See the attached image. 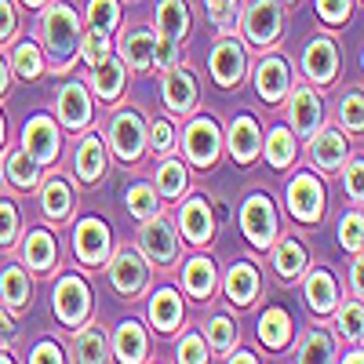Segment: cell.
<instances>
[{"label":"cell","instance_id":"6da1fadb","mask_svg":"<svg viewBox=\"0 0 364 364\" xmlns=\"http://www.w3.org/2000/svg\"><path fill=\"white\" fill-rule=\"evenodd\" d=\"M44 37H48V48L58 55V58H70L80 44V26H77V15L70 4H55L44 18Z\"/></svg>","mask_w":364,"mask_h":364},{"label":"cell","instance_id":"7a4b0ae2","mask_svg":"<svg viewBox=\"0 0 364 364\" xmlns=\"http://www.w3.org/2000/svg\"><path fill=\"white\" fill-rule=\"evenodd\" d=\"M321 204H324V190L314 175H295L291 186H288V208L291 215L302 223H314L321 215Z\"/></svg>","mask_w":364,"mask_h":364},{"label":"cell","instance_id":"3957f363","mask_svg":"<svg viewBox=\"0 0 364 364\" xmlns=\"http://www.w3.org/2000/svg\"><path fill=\"white\" fill-rule=\"evenodd\" d=\"M139 245H142V252L154 259L157 266L175 262V252H178L175 230H171V223H164V219H149V223L139 230Z\"/></svg>","mask_w":364,"mask_h":364},{"label":"cell","instance_id":"277c9868","mask_svg":"<svg viewBox=\"0 0 364 364\" xmlns=\"http://www.w3.org/2000/svg\"><path fill=\"white\" fill-rule=\"evenodd\" d=\"M109 142H113V154L120 157V161H139V154H142V120L135 117V113H117L113 117V124H109Z\"/></svg>","mask_w":364,"mask_h":364},{"label":"cell","instance_id":"5b68a950","mask_svg":"<svg viewBox=\"0 0 364 364\" xmlns=\"http://www.w3.org/2000/svg\"><path fill=\"white\" fill-rule=\"evenodd\" d=\"M281 26H284V15L273 0H255L248 8V18H245V29L255 44H273L281 37Z\"/></svg>","mask_w":364,"mask_h":364},{"label":"cell","instance_id":"8992f818","mask_svg":"<svg viewBox=\"0 0 364 364\" xmlns=\"http://www.w3.org/2000/svg\"><path fill=\"white\" fill-rule=\"evenodd\" d=\"M87 306H91V302H87V288H84L80 277L58 281V288H55V314H58V321L73 328V324L84 321Z\"/></svg>","mask_w":364,"mask_h":364},{"label":"cell","instance_id":"52a82bcc","mask_svg":"<svg viewBox=\"0 0 364 364\" xmlns=\"http://www.w3.org/2000/svg\"><path fill=\"white\" fill-rule=\"evenodd\" d=\"M240 223H245V233L255 248H266L273 233H277V219H273V204L266 197H252L245 204V215H240Z\"/></svg>","mask_w":364,"mask_h":364},{"label":"cell","instance_id":"ba28073f","mask_svg":"<svg viewBox=\"0 0 364 364\" xmlns=\"http://www.w3.org/2000/svg\"><path fill=\"white\" fill-rule=\"evenodd\" d=\"M22 146H26V154L33 157L37 164H48V161H55V154H58V128L51 124L48 117H33V120L26 124Z\"/></svg>","mask_w":364,"mask_h":364},{"label":"cell","instance_id":"9c48e42d","mask_svg":"<svg viewBox=\"0 0 364 364\" xmlns=\"http://www.w3.org/2000/svg\"><path fill=\"white\" fill-rule=\"evenodd\" d=\"M186 154L200 168L215 164V157H219V128L211 124L208 117H200V120L190 124V132H186Z\"/></svg>","mask_w":364,"mask_h":364},{"label":"cell","instance_id":"30bf717a","mask_svg":"<svg viewBox=\"0 0 364 364\" xmlns=\"http://www.w3.org/2000/svg\"><path fill=\"white\" fill-rule=\"evenodd\" d=\"M302 66H306V77L317 80V84L336 80V73H339V48L331 44L328 37H317L306 48V55H302Z\"/></svg>","mask_w":364,"mask_h":364},{"label":"cell","instance_id":"8fae6325","mask_svg":"<svg viewBox=\"0 0 364 364\" xmlns=\"http://www.w3.org/2000/svg\"><path fill=\"white\" fill-rule=\"evenodd\" d=\"M77 252H80V259L87 266L106 262V255H109V230H106V223H99V219L80 223V230H77Z\"/></svg>","mask_w":364,"mask_h":364},{"label":"cell","instance_id":"7c38bea8","mask_svg":"<svg viewBox=\"0 0 364 364\" xmlns=\"http://www.w3.org/2000/svg\"><path fill=\"white\" fill-rule=\"evenodd\" d=\"M211 73H215L219 84H237L245 77V48L233 44V41H219L215 51H211Z\"/></svg>","mask_w":364,"mask_h":364},{"label":"cell","instance_id":"4fadbf2b","mask_svg":"<svg viewBox=\"0 0 364 364\" xmlns=\"http://www.w3.org/2000/svg\"><path fill=\"white\" fill-rule=\"evenodd\" d=\"M109 281L120 295H135L142 284H146V266L135 252H120L113 262H109Z\"/></svg>","mask_w":364,"mask_h":364},{"label":"cell","instance_id":"5bb4252c","mask_svg":"<svg viewBox=\"0 0 364 364\" xmlns=\"http://www.w3.org/2000/svg\"><path fill=\"white\" fill-rule=\"evenodd\" d=\"M288 120H291V128H295L299 135H310V132H317V124H321V99L314 95L310 87H299L295 95H291Z\"/></svg>","mask_w":364,"mask_h":364},{"label":"cell","instance_id":"9a60e30c","mask_svg":"<svg viewBox=\"0 0 364 364\" xmlns=\"http://www.w3.org/2000/svg\"><path fill=\"white\" fill-rule=\"evenodd\" d=\"M58 117H63L66 128H84L91 117V99L80 84H66L58 91Z\"/></svg>","mask_w":364,"mask_h":364},{"label":"cell","instance_id":"2e32d148","mask_svg":"<svg viewBox=\"0 0 364 364\" xmlns=\"http://www.w3.org/2000/svg\"><path fill=\"white\" fill-rule=\"evenodd\" d=\"M255 84H259V95L266 102H281L288 91V63L284 58H266L255 73Z\"/></svg>","mask_w":364,"mask_h":364},{"label":"cell","instance_id":"e0dca14e","mask_svg":"<svg viewBox=\"0 0 364 364\" xmlns=\"http://www.w3.org/2000/svg\"><path fill=\"white\" fill-rule=\"evenodd\" d=\"M230 149H233L237 164L255 161V154H259V128H255L252 117H237L233 120V128H230Z\"/></svg>","mask_w":364,"mask_h":364},{"label":"cell","instance_id":"ac0fdd59","mask_svg":"<svg viewBox=\"0 0 364 364\" xmlns=\"http://www.w3.org/2000/svg\"><path fill=\"white\" fill-rule=\"evenodd\" d=\"M164 102H168L175 113L193 109V102H197V80H193L186 70L168 73V80H164Z\"/></svg>","mask_w":364,"mask_h":364},{"label":"cell","instance_id":"d6986e66","mask_svg":"<svg viewBox=\"0 0 364 364\" xmlns=\"http://www.w3.org/2000/svg\"><path fill=\"white\" fill-rule=\"evenodd\" d=\"M255 291H259V273H255V266L237 262V266L230 269V277H226V295L237 302V306H248V302L255 299Z\"/></svg>","mask_w":364,"mask_h":364},{"label":"cell","instance_id":"ffe728a7","mask_svg":"<svg viewBox=\"0 0 364 364\" xmlns=\"http://www.w3.org/2000/svg\"><path fill=\"white\" fill-rule=\"evenodd\" d=\"M306 299H310V306H314L317 314L336 310V302H339V288H336V281H331V273H328V269H317L314 277L306 281Z\"/></svg>","mask_w":364,"mask_h":364},{"label":"cell","instance_id":"44dd1931","mask_svg":"<svg viewBox=\"0 0 364 364\" xmlns=\"http://www.w3.org/2000/svg\"><path fill=\"white\" fill-rule=\"evenodd\" d=\"M182 233H186L190 245H204L211 237V211L204 208V200H190L182 208Z\"/></svg>","mask_w":364,"mask_h":364},{"label":"cell","instance_id":"7402d4cb","mask_svg":"<svg viewBox=\"0 0 364 364\" xmlns=\"http://www.w3.org/2000/svg\"><path fill=\"white\" fill-rule=\"evenodd\" d=\"M22 255H26V262L33 266L37 273H48V269L55 266V240H51L44 230H33V233L26 237Z\"/></svg>","mask_w":364,"mask_h":364},{"label":"cell","instance_id":"603a6c76","mask_svg":"<svg viewBox=\"0 0 364 364\" xmlns=\"http://www.w3.org/2000/svg\"><path fill=\"white\" fill-rule=\"evenodd\" d=\"M113 350H117L120 360H128V364L142 360V357H146V336H142V328H139L135 321L120 324V328H117V339H113Z\"/></svg>","mask_w":364,"mask_h":364},{"label":"cell","instance_id":"cb8c5ba5","mask_svg":"<svg viewBox=\"0 0 364 364\" xmlns=\"http://www.w3.org/2000/svg\"><path fill=\"white\" fill-rule=\"evenodd\" d=\"M157 29L164 37L178 41V37H186V29H190V11L182 0H164L161 11H157Z\"/></svg>","mask_w":364,"mask_h":364},{"label":"cell","instance_id":"d4e9b609","mask_svg":"<svg viewBox=\"0 0 364 364\" xmlns=\"http://www.w3.org/2000/svg\"><path fill=\"white\" fill-rule=\"evenodd\" d=\"M4 175H8V182H15L18 190H29L37 182V175H41V164L29 157L26 149H15V154L4 157Z\"/></svg>","mask_w":364,"mask_h":364},{"label":"cell","instance_id":"484cf974","mask_svg":"<svg viewBox=\"0 0 364 364\" xmlns=\"http://www.w3.org/2000/svg\"><path fill=\"white\" fill-rule=\"evenodd\" d=\"M346 157V142L336 135V132H321L314 139V164L324 168V171H336Z\"/></svg>","mask_w":364,"mask_h":364},{"label":"cell","instance_id":"4316f807","mask_svg":"<svg viewBox=\"0 0 364 364\" xmlns=\"http://www.w3.org/2000/svg\"><path fill=\"white\" fill-rule=\"evenodd\" d=\"M91 84H95V95H99V99H117L120 87H124V63L102 58V63L95 66V77H91Z\"/></svg>","mask_w":364,"mask_h":364},{"label":"cell","instance_id":"83f0119b","mask_svg":"<svg viewBox=\"0 0 364 364\" xmlns=\"http://www.w3.org/2000/svg\"><path fill=\"white\" fill-rule=\"evenodd\" d=\"M149 317H154V324L161 328V331H171L178 321H182V299L175 295V291H157L154 295V302H149Z\"/></svg>","mask_w":364,"mask_h":364},{"label":"cell","instance_id":"f1b7e54d","mask_svg":"<svg viewBox=\"0 0 364 364\" xmlns=\"http://www.w3.org/2000/svg\"><path fill=\"white\" fill-rule=\"evenodd\" d=\"M259 336L269 350H281L288 339H291V321L284 310H266L262 321H259Z\"/></svg>","mask_w":364,"mask_h":364},{"label":"cell","instance_id":"f546056e","mask_svg":"<svg viewBox=\"0 0 364 364\" xmlns=\"http://www.w3.org/2000/svg\"><path fill=\"white\" fill-rule=\"evenodd\" d=\"M77 171L84 182H99L106 171V154H102V142L99 139H84L80 142V154H77Z\"/></svg>","mask_w":364,"mask_h":364},{"label":"cell","instance_id":"4dcf8cb0","mask_svg":"<svg viewBox=\"0 0 364 364\" xmlns=\"http://www.w3.org/2000/svg\"><path fill=\"white\" fill-rule=\"evenodd\" d=\"M154 44H157V37L146 33V29H139V33L124 37V63L135 66V70L154 66Z\"/></svg>","mask_w":364,"mask_h":364},{"label":"cell","instance_id":"1f68e13d","mask_svg":"<svg viewBox=\"0 0 364 364\" xmlns=\"http://www.w3.org/2000/svg\"><path fill=\"white\" fill-rule=\"evenodd\" d=\"M41 200H44V211H48L51 219H66V215H70V204H73L66 178H48V186H44Z\"/></svg>","mask_w":364,"mask_h":364},{"label":"cell","instance_id":"d6a6232c","mask_svg":"<svg viewBox=\"0 0 364 364\" xmlns=\"http://www.w3.org/2000/svg\"><path fill=\"white\" fill-rule=\"evenodd\" d=\"M0 295H4L8 306H26V299H29V277H26L18 266H8L4 273H0Z\"/></svg>","mask_w":364,"mask_h":364},{"label":"cell","instance_id":"836d02e7","mask_svg":"<svg viewBox=\"0 0 364 364\" xmlns=\"http://www.w3.org/2000/svg\"><path fill=\"white\" fill-rule=\"evenodd\" d=\"M211 288H215V266H211L208 259H193L186 266V291L197 295V299H204Z\"/></svg>","mask_w":364,"mask_h":364},{"label":"cell","instance_id":"e575fe53","mask_svg":"<svg viewBox=\"0 0 364 364\" xmlns=\"http://www.w3.org/2000/svg\"><path fill=\"white\" fill-rule=\"evenodd\" d=\"M266 157H269L273 168L291 164V157H295V139H291V132L273 128V132H269V142H266Z\"/></svg>","mask_w":364,"mask_h":364},{"label":"cell","instance_id":"d590c367","mask_svg":"<svg viewBox=\"0 0 364 364\" xmlns=\"http://www.w3.org/2000/svg\"><path fill=\"white\" fill-rule=\"evenodd\" d=\"M273 262H277L281 277H295V273L306 266V252H302L299 240H284V245L277 248V255H273Z\"/></svg>","mask_w":364,"mask_h":364},{"label":"cell","instance_id":"8d00e7d4","mask_svg":"<svg viewBox=\"0 0 364 364\" xmlns=\"http://www.w3.org/2000/svg\"><path fill=\"white\" fill-rule=\"evenodd\" d=\"M157 190L164 197H178L182 190H186V168H182L178 161H164L161 171H157Z\"/></svg>","mask_w":364,"mask_h":364},{"label":"cell","instance_id":"74e56055","mask_svg":"<svg viewBox=\"0 0 364 364\" xmlns=\"http://www.w3.org/2000/svg\"><path fill=\"white\" fill-rule=\"evenodd\" d=\"M73 357H77V360H106V339L99 336L95 328L80 331L77 346H73Z\"/></svg>","mask_w":364,"mask_h":364},{"label":"cell","instance_id":"f35d334b","mask_svg":"<svg viewBox=\"0 0 364 364\" xmlns=\"http://www.w3.org/2000/svg\"><path fill=\"white\" fill-rule=\"evenodd\" d=\"M331 353H336V343H331L328 331H310L306 343H302V350H299L302 360H328Z\"/></svg>","mask_w":364,"mask_h":364},{"label":"cell","instance_id":"ab89813d","mask_svg":"<svg viewBox=\"0 0 364 364\" xmlns=\"http://www.w3.org/2000/svg\"><path fill=\"white\" fill-rule=\"evenodd\" d=\"M11 66H15L22 77H41L44 63H41L37 44H18V48H15V55H11Z\"/></svg>","mask_w":364,"mask_h":364},{"label":"cell","instance_id":"60d3db41","mask_svg":"<svg viewBox=\"0 0 364 364\" xmlns=\"http://www.w3.org/2000/svg\"><path fill=\"white\" fill-rule=\"evenodd\" d=\"M80 41H84L80 51H84V63H87V66H99L102 58H109V41H106L102 29H91V33L80 37Z\"/></svg>","mask_w":364,"mask_h":364},{"label":"cell","instance_id":"b9f144b4","mask_svg":"<svg viewBox=\"0 0 364 364\" xmlns=\"http://www.w3.org/2000/svg\"><path fill=\"white\" fill-rule=\"evenodd\" d=\"M87 22L91 29H113L117 26V0H91V8H87Z\"/></svg>","mask_w":364,"mask_h":364},{"label":"cell","instance_id":"7bdbcfd3","mask_svg":"<svg viewBox=\"0 0 364 364\" xmlns=\"http://www.w3.org/2000/svg\"><path fill=\"white\" fill-rule=\"evenodd\" d=\"M128 208H132V215L149 219V215L157 211V197H154V190H149V186H135V190H128Z\"/></svg>","mask_w":364,"mask_h":364},{"label":"cell","instance_id":"ee69618b","mask_svg":"<svg viewBox=\"0 0 364 364\" xmlns=\"http://www.w3.org/2000/svg\"><path fill=\"white\" fill-rule=\"evenodd\" d=\"M208 339H211V350H230V343H233V324H230V317H211Z\"/></svg>","mask_w":364,"mask_h":364},{"label":"cell","instance_id":"f6af8a7d","mask_svg":"<svg viewBox=\"0 0 364 364\" xmlns=\"http://www.w3.org/2000/svg\"><path fill=\"white\" fill-rule=\"evenodd\" d=\"M343 124H346L350 132H360V124H364L360 91H346V99H343Z\"/></svg>","mask_w":364,"mask_h":364},{"label":"cell","instance_id":"bcb514c9","mask_svg":"<svg viewBox=\"0 0 364 364\" xmlns=\"http://www.w3.org/2000/svg\"><path fill=\"white\" fill-rule=\"evenodd\" d=\"M15 233H18V211H15V204L0 200V245H11Z\"/></svg>","mask_w":364,"mask_h":364},{"label":"cell","instance_id":"7dc6e473","mask_svg":"<svg viewBox=\"0 0 364 364\" xmlns=\"http://www.w3.org/2000/svg\"><path fill=\"white\" fill-rule=\"evenodd\" d=\"M339 331L346 339H357L360 336V302H350V306H343L339 314Z\"/></svg>","mask_w":364,"mask_h":364},{"label":"cell","instance_id":"c3c4849f","mask_svg":"<svg viewBox=\"0 0 364 364\" xmlns=\"http://www.w3.org/2000/svg\"><path fill=\"white\" fill-rule=\"evenodd\" d=\"M343 245L350 248V252H360V215L357 211H350V215L343 219Z\"/></svg>","mask_w":364,"mask_h":364},{"label":"cell","instance_id":"681fc988","mask_svg":"<svg viewBox=\"0 0 364 364\" xmlns=\"http://www.w3.org/2000/svg\"><path fill=\"white\" fill-rule=\"evenodd\" d=\"M175 55H178V41L161 37L154 44V66H175Z\"/></svg>","mask_w":364,"mask_h":364},{"label":"cell","instance_id":"f907efd6","mask_svg":"<svg viewBox=\"0 0 364 364\" xmlns=\"http://www.w3.org/2000/svg\"><path fill=\"white\" fill-rule=\"evenodd\" d=\"M178 360H190V364H200V360H208V350H204V343H200L197 336L182 339V346H178Z\"/></svg>","mask_w":364,"mask_h":364},{"label":"cell","instance_id":"816d5d0a","mask_svg":"<svg viewBox=\"0 0 364 364\" xmlns=\"http://www.w3.org/2000/svg\"><path fill=\"white\" fill-rule=\"evenodd\" d=\"M317 8L328 22H343L350 15V0H317Z\"/></svg>","mask_w":364,"mask_h":364},{"label":"cell","instance_id":"f5cc1de1","mask_svg":"<svg viewBox=\"0 0 364 364\" xmlns=\"http://www.w3.org/2000/svg\"><path fill=\"white\" fill-rule=\"evenodd\" d=\"M154 149L157 154H168L171 149V124L168 120H154Z\"/></svg>","mask_w":364,"mask_h":364},{"label":"cell","instance_id":"db71d44e","mask_svg":"<svg viewBox=\"0 0 364 364\" xmlns=\"http://www.w3.org/2000/svg\"><path fill=\"white\" fill-rule=\"evenodd\" d=\"M55 360H66L63 350H58L55 343H41V346L33 350V364H55Z\"/></svg>","mask_w":364,"mask_h":364},{"label":"cell","instance_id":"11a10c76","mask_svg":"<svg viewBox=\"0 0 364 364\" xmlns=\"http://www.w3.org/2000/svg\"><path fill=\"white\" fill-rule=\"evenodd\" d=\"M15 33V8L8 0H0V41H8Z\"/></svg>","mask_w":364,"mask_h":364},{"label":"cell","instance_id":"9f6ffc18","mask_svg":"<svg viewBox=\"0 0 364 364\" xmlns=\"http://www.w3.org/2000/svg\"><path fill=\"white\" fill-rule=\"evenodd\" d=\"M346 190H350V197L360 200V157L346 164Z\"/></svg>","mask_w":364,"mask_h":364},{"label":"cell","instance_id":"6f0895ef","mask_svg":"<svg viewBox=\"0 0 364 364\" xmlns=\"http://www.w3.org/2000/svg\"><path fill=\"white\" fill-rule=\"evenodd\" d=\"M230 11H233V0H208V15L215 22H226Z\"/></svg>","mask_w":364,"mask_h":364},{"label":"cell","instance_id":"680465c9","mask_svg":"<svg viewBox=\"0 0 364 364\" xmlns=\"http://www.w3.org/2000/svg\"><path fill=\"white\" fill-rule=\"evenodd\" d=\"M15 336V321L11 317H4V314H0V343H8Z\"/></svg>","mask_w":364,"mask_h":364},{"label":"cell","instance_id":"91938a15","mask_svg":"<svg viewBox=\"0 0 364 364\" xmlns=\"http://www.w3.org/2000/svg\"><path fill=\"white\" fill-rule=\"evenodd\" d=\"M350 288H353V295L360 299V259L350 266Z\"/></svg>","mask_w":364,"mask_h":364},{"label":"cell","instance_id":"94428289","mask_svg":"<svg viewBox=\"0 0 364 364\" xmlns=\"http://www.w3.org/2000/svg\"><path fill=\"white\" fill-rule=\"evenodd\" d=\"M4 91H8V66L0 63V99H4Z\"/></svg>","mask_w":364,"mask_h":364},{"label":"cell","instance_id":"6125c7cd","mask_svg":"<svg viewBox=\"0 0 364 364\" xmlns=\"http://www.w3.org/2000/svg\"><path fill=\"white\" fill-rule=\"evenodd\" d=\"M233 360H245V364H252V360H255V357H252V353H248V350H240V353H233Z\"/></svg>","mask_w":364,"mask_h":364},{"label":"cell","instance_id":"be15d7a7","mask_svg":"<svg viewBox=\"0 0 364 364\" xmlns=\"http://www.w3.org/2000/svg\"><path fill=\"white\" fill-rule=\"evenodd\" d=\"M26 4H33V8H41V4H44V0H26Z\"/></svg>","mask_w":364,"mask_h":364},{"label":"cell","instance_id":"e7e4bbea","mask_svg":"<svg viewBox=\"0 0 364 364\" xmlns=\"http://www.w3.org/2000/svg\"><path fill=\"white\" fill-rule=\"evenodd\" d=\"M0 142H4V120H0Z\"/></svg>","mask_w":364,"mask_h":364}]
</instances>
